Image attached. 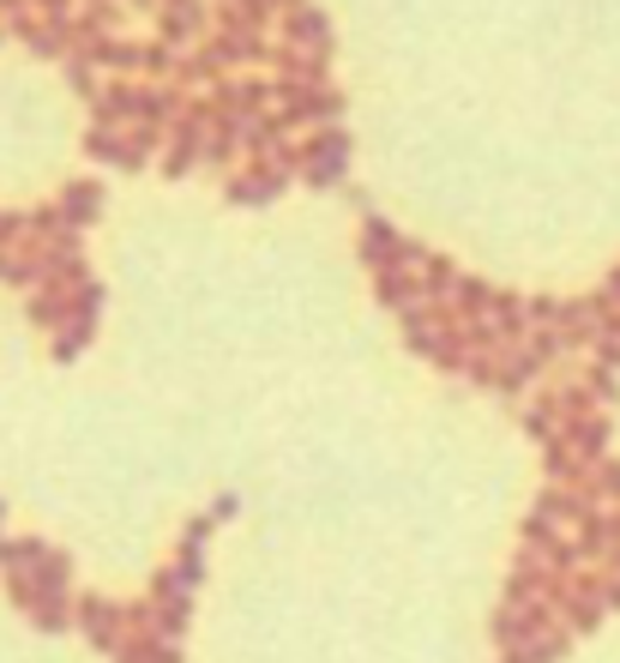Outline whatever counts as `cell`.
Masks as SVG:
<instances>
[{"label": "cell", "mask_w": 620, "mask_h": 663, "mask_svg": "<svg viewBox=\"0 0 620 663\" xmlns=\"http://www.w3.org/2000/svg\"><path fill=\"white\" fill-rule=\"evenodd\" d=\"M97 218V187L90 182H73L67 194H61V206H55V224H61V236H73L79 224Z\"/></svg>", "instance_id": "4"}, {"label": "cell", "mask_w": 620, "mask_h": 663, "mask_svg": "<svg viewBox=\"0 0 620 663\" xmlns=\"http://www.w3.org/2000/svg\"><path fill=\"white\" fill-rule=\"evenodd\" d=\"M290 175L295 170H283V163H265V170H253V175H236V182H229V199H248V206L278 199L283 187H290Z\"/></svg>", "instance_id": "2"}, {"label": "cell", "mask_w": 620, "mask_h": 663, "mask_svg": "<svg viewBox=\"0 0 620 663\" xmlns=\"http://www.w3.org/2000/svg\"><path fill=\"white\" fill-rule=\"evenodd\" d=\"M0 7H12V0H0Z\"/></svg>", "instance_id": "7"}, {"label": "cell", "mask_w": 620, "mask_h": 663, "mask_svg": "<svg viewBox=\"0 0 620 663\" xmlns=\"http://www.w3.org/2000/svg\"><path fill=\"white\" fill-rule=\"evenodd\" d=\"M344 170H350V133H338V127H326L319 139H307L302 145V182H314V187H331V182H344Z\"/></svg>", "instance_id": "1"}, {"label": "cell", "mask_w": 620, "mask_h": 663, "mask_svg": "<svg viewBox=\"0 0 620 663\" xmlns=\"http://www.w3.org/2000/svg\"><path fill=\"white\" fill-rule=\"evenodd\" d=\"M205 31V12L199 0H163V48H181Z\"/></svg>", "instance_id": "3"}, {"label": "cell", "mask_w": 620, "mask_h": 663, "mask_svg": "<svg viewBox=\"0 0 620 663\" xmlns=\"http://www.w3.org/2000/svg\"><path fill=\"white\" fill-rule=\"evenodd\" d=\"M283 31H290V43H307V48H314V55H326V12H319V7H307V0H302V7H290V19H283Z\"/></svg>", "instance_id": "5"}, {"label": "cell", "mask_w": 620, "mask_h": 663, "mask_svg": "<svg viewBox=\"0 0 620 663\" xmlns=\"http://www.w3.org/2000/svg\"><path fill=\"white\" fill-rule=\"evenodd\" d=\"M43 7H48V19H61V12H67V0H43Z\"/></svg>", "instance_id": "6"}]
</instances>
